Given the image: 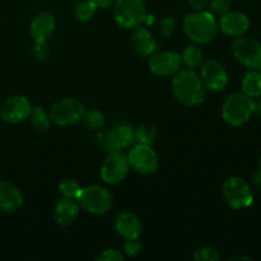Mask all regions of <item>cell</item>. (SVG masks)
Returning a JSON list of instances; mask_svg holds the SVG:
<instances>
[{"label": "cell", "mask_w": 261, "mask_h": 261, "mask_svg": "<svg viewBox=\"0 0 261 261\" xmlns=\"http://www.w3.org/2000/svg\"><path fill=\"white\" fill-rule=\"evenodd\" d=\"M172 93L185 106H198L205 98V87L200 76L191 69H182L173 75Z\"/></svg>", "instance_id": "6da1fadb"}, {"label": "cell", "mask_w": 261, "mask_h": 261, "mask_svg": "<svg viewBox=\"0 0 261 261\" xmlns=\"http://www.w3.org/2000/svg\"><path fill=\"white\" fill-rule=\"evenodd\" d=\"M184 32L198 45L212 42L219 32L218 20L209 10H194L184 19Z\"/></svg>", "instance_id": "7a4b0ae2"}, {"label": "cell", "mask_w": 261, "mask_h": 261, "mask_svg": "<svg viewBox=\"0 0 261 261\" xmlns=\"http://www.w3.org/2000/svg\"><path fill=\"white\" fill-rule=\"evenodd\" d=\"M254 114V99L244 92L229 94L222 106V117L231 126H242Z\"/></svg>", "instance_id": "3957f363"}, {"label": "cell", "mask_w": 261, "mask_h": 261, "mask_svg": "<svg viewBox=\"0 0 261 261\" xmlns=\"http://www.w3.org/2000/svg\"><path fill=\"white\" fill-rule=\"evenodd\" d=\"M114 17L117 24L126 30H134L147 20L144 0H115Z\"/></svg>", "instance_id": "277c9868"}, {"label": "cell", "mask_w": 261, "mask_h": 261, "mask_svg": "<svg viewBox=\"0 0 261 261\" xmlns=\"http://www.w3.org/2000/svg\"><path fill=\"white\" fill-rule=\"evenodd\" d=\"M81 209L94 216L106 214L111 209L114 199L111 193L101 185H89L82 188L76 198Z\"/></svg>", "instance_id": "5b68a950"}, {"label": "cell", "mask_w": 261, "mask_h": 261, "mask_svg": "<svg viewBox=\"0 0 261 261\" xmlns=\"http://www.w3.org/2000/svg\"><path fill=\"white\" fill-rule=\"evenodd\" d=\"M222 194L227 205L236 211L249 208L254 203V194L251 188L247 181L240 176H232L227 178L222 186Z\"/></svg>", "instance_id": "8992f818"}, {"label": "cell", "mask_w": 261, "mask_h": 261, "mask_svg": "<svg viewBox=\"0 0 261 261\" xmlns=\"http://www.w3.org/2000/svg\"><path fill=\"white\" fill-rule=\"evenodd\" d=\"M84 111H86L84 105L79 99L63 98L53 105L50 119L59 126H71L82 121Z\"/></svg>", "instance_id": "52a82bcc"}, {"label": "cell", "mask_w": 261, "mask_h": 261, "mask_svg": "<svg viewBox=\"0 0 261 261\" xmlns=\"http://www.w3.org/2000/svg\"><path fill=\"white\" fill-rule=\"evenodd\" d=\"M234 58L250 70H259L261 66V43L251 37H236L232 43Z\"/></svg>", "instance_id": "ba28073f"}, {"label": "cell", "mask_w": 261, "mask_h": 261, "mask_svg": "<svg viewBox=\"0 0 261 261\" xmlns=\"http://www.w3.org/2000/svg\"><path fill=\"white\" fill-rule=\"evenodd\" d=\"M129 165L140 175H152L157 171L160 158L150 145L135 144L127 154Z\"/></svg>", "instance_id": "9c48e42d"}, {"label": "cell", "mask_w": 261, "mask_h": 261, "mask_svg": "<svg viewBox=\"0 0 261 261\" xmlns=\"http://www.w3.org/2000/svg\"><path fill=\"white\" fill-rule=\"evenodd\" d=\"M129 170L130 165L127 155L119 150V152L110 153L103 161L101 167V177L109 185H116L125 180Z\"/></svg>", "instance_id": "30bf717a"}, {"label": "cell", "mask_w": 261, "mask_h": 261, "mask_svg": "<svg viewBox=\"0 0 261 261\" xmlns=\"http://www.w3.org/2000/svg\"><path fill=\"white\" fill-rule=\"evenodd\" d=\"M32 105L24 96H12L3 102L0 107V119L9 125H17L30 117Z\"/></svg>", "instance_id": "8fae6325"}, {"label": "cell", "mask_w": 261, "mask_h": 261, "mask_svg": "<svg viewBox=\"0 0 261 261\" xmlns=\"http://www.w3.org/2000/svg\"><path fill=\"white\" fill-rule=\"evenodd\" d=\"M200 79L205 89L212 92H221L228 83V75L221 63L216 60H208L201 64Z\"/></svg>", "instance_id": "7c38bea8"}, {"label": "cell", "mask_w": 261, "mask_h": 261, "mask_svg": "<svg viewBox=\"0 0 261 261\" xmlns=\"http://www.w3.org/2000/svg\"><path fill=\"white\" fill-rule=\"evenodd\" d=\"M181 56L173 51L153 53L149 58V69L158 76H173L181 68Z\"/></svg>", "instance_id": "4fadbf2b"}, {"label": "cell", "mask_w": 261, "mask_h": 261, "mask_svg": "<svg viewBox=\"0 0 261 261\" xmlns=\"http://www.w3.org/2000/svg\"><path fill=\"white\" fill-rule=\"evenodd\" d=\"M250 18L239 10H228L219 17L218 25L222 33L229 37H240L249 31Z\"/></svg>", "instance_id": "5bb4252c"}, {"label": "cell", "mask_w": 261, "mask_h": 261, "mask_svg": "<svg viewBox=\"0 0 261 261\" xmlns=\"http://www.w3.org/2000/svg\"><path fill=\"white\" fill-rule=\"evenodd\" d=\"M115 231L124 240L138 239L142 233V222L130 212H121L115 217Z\"/></svg>", "instance_id": "9a60e30c"}, {"label": "cell", "mask_w": 261, "mask_h": 261, "mask_svg": "<svg viewBox=\"0 0 261 261\" xmlns=\"http://www.w3.org/2000/svg\"><path fill=\"white\" fill-rule=\"evenodd\" d=\"M23 204V194L12 182L0 180V212L13 213Z\"/></svg>", "instance_id": "2e32d148"}, {"label": "cell", "mask_w": 261, "mask_h": 261, "mask_svg": "<svg viewBox=\"0 0 261 261\" xmlns=\"http://www.w3.org/2000/svg\"><path fill=\"white\" fill-rule=\"evenodd\" d=\"M130 45H132L133 50L140 56H150L157 50V42L153 38V35L143 24L134 28L132 37H130Z\"/></svg>", "instance_id": "e0dca14e"}, {"label": "cell", "mask_w": 261, "mask_h": 261, "mask_svg": "<svg viewBox=\"0 0 261 261\" xmlns=\"http://www.w3.org/2000/svg\"><path fill=\"white\" fill-rule=\"evenodd\" d=\"M56 20L51 13H38L30 24V33L35 41H47L55 32Z\"/></svg>", "instance_id": "ac0fdd59"}, {"label": "cell", "mask_w": 261, "mask_h": 261, "mask_svg": "<svg viewBox=\"0 0 261 261\" xmlns=\"http://www.w3.org/2000/svg\"><path fill=\"white\" fill-rule=\"evenodd\" d=\"M79 211L81 206L75 199L63 198L56 203L54 208V219L58 226L69 227L78 218Z\"/></svg>", "instance_id": "d6986e66"}, {"label": "cell", "mask_w": 261, "mask_h": 261, "mask_svg": "<svg viewBox=\"0 0 261 261\" xmlns=\"http://www.w3.org/2000/svg\"><path fill=\"white\" fill-rule=\"evenodd\" d=\"M241 88L245 94L251 98L261 97V74L259 70H250L244 75Z\"/></svg>", "instance_id": "ffe728a7"}, {"label": "cell", "mask_w": 261, "mask_h": 261, "mask_svg": "<svg viewBox=\"0 0 261 261\" xmlns=\"http://www.w3.org/2000/svg\"><path fill=\"white\" fill-rule=\"evenodd\" d=\"M181 63L186 66V69L195 70L201 66L204 63V54L200 46L190 45L186 46L185 50L181 54Z\"/></svg>", "instance_id": "44dd1931"}, {"label": "cell", "mask_w": 261, "mask_h": 261, "mask_svg": "<svg viewBox=\"0 0 261 261\" xmlns=\"http://www.w3.org/2000/svg\"><path fill=\"white\" fill-rule=\"evenodd\" d=\"M96 143L101 150L105 153L110 154V153H115L121 150L120 143L117 140L116 135H115L114 130H98L96 135Z\"/></svg>", "instance_id": "7402d4cb"}, {"label": "cell", "mask_w": 261, "mask_h": 261, "mask_svg": "<svg viewBox=\"0 0 261 261\" xmlns=\"http://www.w3.org/2000/svg\"><path fill=\"white\" fill-rule=\"evenodd\" d=\"M157 129L154 125L143 124L134 130V144L152 145L157 138Z\"/></svg>", "instance_id": "603a6c76"}, {"label": "cell", "mask_w": 261, "mask_h": 261, "mask_svg": "<svg viewBox=\"0 0 261 261\" xmlns=\"http://www.w3.org/2000/svg\"><path fill=\"white\" fill-rule=\"evenodd\" d=\"M114 133L120 143L121 149H126L134 144V129L125 122H120L114 127Z\"/></svg>", "instance_id": "cb8c5ba5"}, {"label": "cell", "mask_w": 261, "mask_h": 261, "mask_svg": "<svg viewBox=\"0 0 261 261\" xmlns=\"http://www.w3.org/2000/svg\"><path fill=\"white\" fill-rule=\"evenodd\" d=\"M31 122H32L33 126L36 127L40 132H46V130L50 129L51 125V119L50 115H47V112L40 106H32L30 114Z\"/></svg>", "instance_id": "d4e9b609"}, {"label": "cell", "mask_w": 261, "mask_h": 261, "mask_svg": "<svg viewBox=\"0 0 261 261\" xmlns=\"http://www.w3.org/2000/svg\"><path fill=\"white\" fill-rule=\"evenodd\" d=\"M97 7L91 0H82L74 7V17L79 22H88L96 14Z\"/></svg>", "instance_id": "484cf974"}, {"label": "cell", "mask_w": 261, "mask_h": 261, "mask_svg": "<svg viewBox=\"0 0 261 261\" xmlns=\"http://www.w3.org/2000/svg\"><path fill=\"white\" fill-rule=\"evenodd\" d=\"M84 126L89 130H99L105 125V116L98 110H89L84 111L83 117H82Z\"/></svg>", "instance_id": "4316f807"}, {"label": "cell", "mask_w": 261, "mask_h": 261, "mask_svg": "<svg viewBox=\"0 0 261 261\" xmlns=\"http://www.w3.org/2000/svg\"><path fill=\"white\" fill-rule=\"evenodd\" d=\"M81 190L82 186L79 185L78 181H75L74 178H65V180H63L59 184V191H60V194L63 195V198L75 199L76 200Z\"/></svg>", "instance_id": "83f0119b"}, {"label": "cell", "mask_w": 261, "mask_h": 261, "mask_svg": "<svg viewBox=\"0 0 261 261\" xmlns=\"http://www.w3.org/2000/svg\"><path fill=\"white\" fill-rule=\"evenodd\" d=\"M194 259L196 261H218L219 252L213 246H201L194 252Z\"/></svg>", "instance_id": "f1b7e54d"}, {"label": "cell", "mask_w": 261, "mask_h": 261, "mask_svg": "<svg viewBox=\"0 0 261 261\" xmlns=\"http://www.w3.org/2000/svg\"><path fill=\"white\" fill-rule=\"evenodd\" d=\"M32 55L35 60L45 61L50 56V47L47 45V41H35V45L32 48Z\"/></svg>", "instance_id": "f546056e"}, {"label": "cell", "mask_w": 261, "mask_h": 261, "mask_svg": "<svg viewBox=\"0 0 261 261\" xmlns=\"http://www.w3.org/2000/svg\"><path fill=\"white\" fill-rule=\"evenodd\" d=\"M232 0H211L208 4L209 12L213 13L216 17H221L227 13L231 8Z\"/></svg>", "instance_id": "4dcf8cb0"}, {"label": "cell", "mask_w": 261, "mask_h": 261, "mask_svg": "<svg viewBox=\"0 0 261 261\" xmlns=\"http://www.w3.org/2000/svg\"><path fill=\"white\" fill-rule=\"evenodd\" d=\"M122 249H124L125 256L134 257L143 251V244L139 241V237H138V239L125 240L124 247H122Z\"/></svg>", "instance_id": "1f68e13d"}, {"label": "cell", "mask_w": 261, "mask_h": 261, "mask_svg": "<svg viewBox=\"0 0 261 261\" xmlns=\"http://www.w3.org/2000/svg\"><path fill=\"white\" fill-rule=\"evenodd\" d=\"M175 28H176V19L173 17L167 15V17H165L162 20H161L160 30H161V33H162L163 37H166V38L171 37V36H172V33L175 32Z\"/></svg>", "instance_id": "d6a6232c"}, {"label": "cell", "mask_w": 261, "mask_h": 261, "mask_svg": "<svg viewBox=\"0 0 261 261\" xmlns=\"http://www.w3.org/2000/svg\"><path fill=\"white\" fill-rule=\"evenodd\" d=\"M101 261H124L125 256L121 251L116 249H106L97 256Z\"/></svg>", "instance_id": "836d02e7"}, {"label": "cell", "mask_w": 261, "mask_h": 261, "mask_svg": "<svg viewBox=\"0 0 261 261\" xmlns=\"http://www.w3.org/2000/svg\"><path fill=\"white\" fill-rule=\"evenodd\" d=\"M211 0H188V3L190 4V7L194 10H203L205 8H208V4Z\"/></svg>", "instance_id": "e575fe53"}, {"label": "cell", "mask_w": 261, "mask_h": 261, "mask_svg": "<svg viewBox=\"0 0 261 261\" xmlns=\"http://www.w3.org/2000/svg\"><path fill=\"white\" fill-rule=\"evenodd\" d=\"M94 5L97 7V9H109L114 5L115 0H91Z\"/></svg>", "instance_id": "d590c367"}, {"label": "cell", "mask_w": 261, "mask_h": 261, "mask_svg": "<svg viewBox=\"0 0 261 261\" xmlns=\"http://www.w3.org/2000/svg\"><path fill=\"white\" fill-rule=\"evenodd\" d=\"M251 181L255 185V188L261 189V168H259L256 172H254V175L251 176Z\"/></svg>", "instance_id": "8d00e7d4"}, {"label": "cell", "mask_w": 261, "mask_h": 261, "mask_svg": "<svg viewBox=\"0 0 261 261\" xmlns=\"http://www.w3.org/2000/svg\"><path fill=\"white\" fill-rule=\"evenodd\" d=\"M254 114L261 116V98L254 101Z\"/></svg>", "instance_id": "74e56055"}, {"label": "cell", "mask_w": 261, "mask_h": 261, "mask_svg": "<svg viewBox=\"0 0 261 261\" xmlns=\"http://www.w3.org/2000/svg\"><path fill=\"white\" fill-rule=\"evenodd\" d=\"M229 260H231V261H233V260H250V257H247V256H233V257H231Z\"/></svg>", "instance_id": "f35d334b"}, {"label": "cell", "mask_w": 261, "mask_h": 261, "mask_svg": "<svg viewBox=\"0 0 261 261\" xmlns=\"http://www.w3.org/2000/svg\"><path fill=\"white\" fill-rule=\"evenodd\" d=\"M259 168H261V153H260V157H259Z\"/></svg>", "instance_id": "ab89813d"}, {"label": "cell", "mask_w": 261, "mask_h": 261, "mask_svg": "<svg viewBox=\"0 0 261 261\" xmlns=\"http://www.w3.org/2000/svg\"><path fill=\"white\" fill-rule=\"evenodd\" d=\"M259 71H260V74H261V66L259 68Z\"/></svg>", "instance_id": "60d3db41"}]
</instances>
